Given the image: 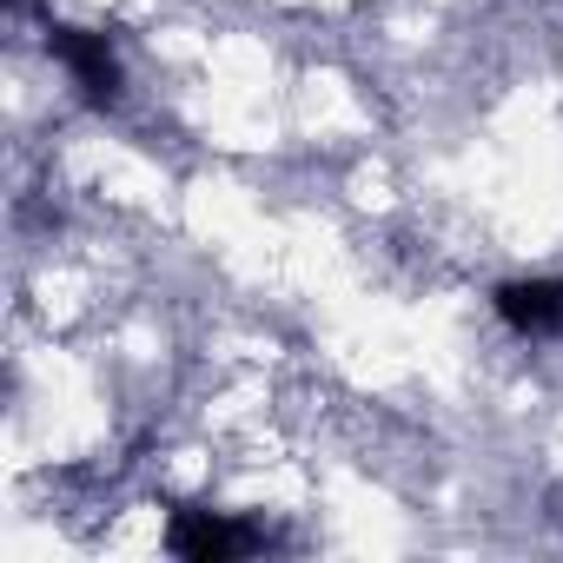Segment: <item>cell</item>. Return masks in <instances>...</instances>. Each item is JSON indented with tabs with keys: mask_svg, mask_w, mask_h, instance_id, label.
<instances>
[{
	"mask_svg": "<svg viewBox=\"0 0 563 563\" xmlns=\"http://www.w3.org/2000/svg\"><path fill=\"white\" fill-rule=\"evenodd\" d=\"M47 54H54L60 74L80 87V100H93V107H113V100H120L126 67H120V47H113L107 34H93V27H54V34H47Z\"/></svg>",
	"mask_w": 563,
	"mask_h": 563,
	"instance_id": "6da1fadb",
	"label": "cell"
},
{
	"mask_svg": "<svg viewBox=\"0 0 563 563\" xmlns=\"http://www.w3.org/2000/svg\"><path fill=\"white\" fill-rule=\"evenodd\" d=\"M258 543H265V530H252L225 510H173V523H166V550L192 556V563H225V556H245Z\"/></svg>",
	"mask_w": 563,
	"mask_h": 563,
	"instance_id": "7a4b0ae2",
	"label": "cell"
},
{
	"mask_svg": "<svg viewBox=\"0 0 563 563\" xmlns=\"http://www.w3.org/2000/svg\"><path fill=\"white\" fill-rule=\"evenodd\" d=\"M490 306L517 339H563V278H510Z\"/></svg>",
	"mask_w": 563,
	"mask_h": 563,
	"instance_id": "3957f363",
	"label": "cell"
}]
</instances>
